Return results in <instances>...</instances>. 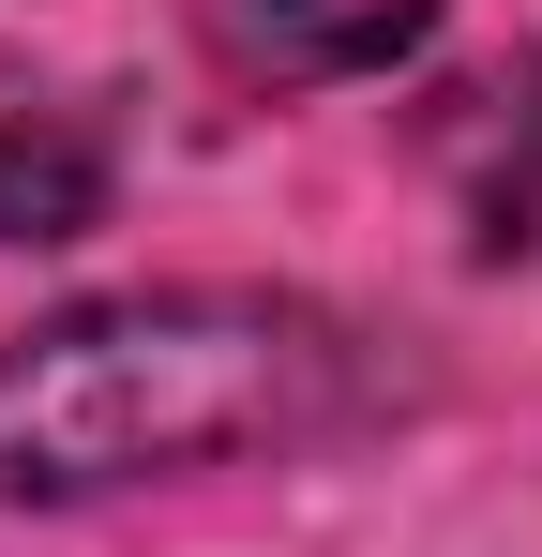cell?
Returning <instances> with one entry per match:
<instances>
[{"label": "cell", "instance_id": "7a4b0ae2", "mask_svg": "<svg viewBox=\"0 0 542 557\" xmlns=\"http://www.w3.org/2000/svg\"><path fill=\"white\" fill-rule=\"evenodd\" d=\"M422 151H438V182L467 196V242H482V257H528L542 242V61L467 76V91L422 121Z\"/></svg>", "mask_w": 542, "mask_h": 557}, {"label": "cell", "instance_id": "6da1fadb", "mask_svg": "<svg viewBox=\"0 0 542 557\" xmlns=\"http://www.w3.org/2000/svg\"><path fill=\"white\" fill-rule=\"evenodd\" d=\"M347 392V332L242 286L90 301L0 347V512H76L121 482H181L226 453L317 437Z\"/></svg>", "mask_w": 542, "mask_h": 557}, {"label": "cell", "instance_id": "3957f363", "mask_svg": "<svg viewBox=\"0 0 542 557\" xmlns=\"http://www.w3.org/2000/svg\"><path fill=\"white\" fill-rule=\"evenodd\" d=\"M106 121H90L61 76H30V61H0V242H76L106 226Z\"/></svg>", "mask_w": 542, "mask_h": 557}, {"label": "cell", "instance_id": "277c9868", "mask_svg": "<svg viewBox=\"0 0 542 557\" xmlns=\"http://www.w3.org/2000/svg\"><path fill=\"white\" fill-rule=\"evenodd\" d=\"M452 0H211L226 61L271 76V91H347V76H392Z\"/></svg>", "mask_w": 542, "mask_h": 557}]
</instances>
